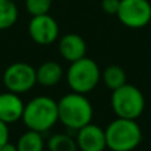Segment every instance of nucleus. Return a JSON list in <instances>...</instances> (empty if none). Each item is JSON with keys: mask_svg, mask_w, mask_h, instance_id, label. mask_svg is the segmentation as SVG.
Instances as JSON below:
<instances>
[{"mask_svg": "<svg viewBox=\"0 0 151 151\" xmlns=\"http://www.w3.org/2000/svg\"><path fill=\"white\" fill-rule=\"evenodd\" d=\"M16 147L17 151H44L45 142L41 133L28 130L19 137Z\"/></svg>", "mask_w": 151, "mask_h": 151, "instance_id": "ddd939ff", "label": "nucleus"}, {"mask_svg": "<svg viewBox=\"0 0 151 151\" xmlns=\"http://www.w3.org/2000/svg\"><path fill=\"white\" fill-rule=\"evenodd\" d=\"M24 105L25 104L21 101L20 94L8 90L0 93V121L7 125L20 121L23 117Z\"/></svg>", "mask_w": 151, "mask_h": 151, "instance_id": "9d476101", "label": "nucleus"}, {"mask_svg": "<svg viewBox=\"0 0 151 151\" xmlns=\"http://www.w3.org/2000/svg\"><path fill=\"white\" fill-rule=\"evenodd\" d=\"M106 147L111 151H133L143 139L142 129L135 119L115 118L105 129Z\"/></svg>", "mask_w": 151, "mask_h": 151, "instance_id": "7ed1b4c3", "label": "nucleus"}, {"mask_svg": "<svg viewBox=\"0 0 151 151\" xmlns=\"http://www.w3.org/2000/svg\"><path fill=\"white\" fill-rule=\"evenodd\" d=\"M21 121L28 130L37 133L49 131L58 122L57 101L48 96H37L24 105Z\"/></svg>", "mask_w": 151, "mask_h": 151, "instance_id": "f03ea898", "label": "nucleus"}, {"mask_svg": "<svg viewBox=\"0 0 151 151\" xmlns=\"http://www.w3.org/2000/svg\"><path fill=\"white\" fill-rule=\"evenodd\" d=\"M1 82L8 91L23 94L29 91L36 81V69L27 63H13L5 68L1 74Z\"/></svg>", "mask_w": 151, "mask_h": 151, "instance_id": "423d86ee", "label": "nucleus"}, {"mask_svg": "<svg viewBox=\"0 0 151 151\" xmlns=\"http://www.w3.org/2000/svg\"><path fill=\"white\" fill-rule=\"evenodd\" d=\"M76 142L80 151H105L107 149L105 129L94 123H89L77 130Z\"/></svg>", "mask_w": 151, "mask_h": 151, "instance_id": "1a4fd4ad", "label": "nucleus"}, {"mask_svg": "<svg viewBox=\"0 0 151 151\" xmlns=\"http://www.w3.org/2000/svg\"><path fill=\"white\" fill-rule=\"evenodd\" d=\"M7 142H9V129H8L7 123L0 121V149H1Z\"/></svg>", "mask_w": 151, "mask_h": 151, "instance_id": "6ab92c4d", "label": "nucleus"}, {"mask_svg": "<svg viewBox=\"0 0 151 151\" xmlns=\"http://www.w3.org/2000/svg\"><path fill=\"white\" fill-rule=\"evenodd\" d=\"M101 80V70L98 64L89 57L70 63L66 72V82L72 91L88 94L97 88Z\"/></svg>", "mask_w": 151, "mask_h": 151, "instance_id": "20e7f679", "label": "nucleus"}, {"mask_svg": "<svg viewBox=\"0 0 151 151\" xmlns=\"http://www.w3.org/2000/svg\"><path fill=\"white\" fill-rule=\"evenodd\" d=\"M19 19L17 5L12 0H0V31L9 29Z\"/></svg>", "mask_w": 151, "mask_h": 151, "instance_id": "2eb2a0df", "label": "nucleus"}, {"mask_svg": "<svg viewBox=\"0 0 151 151\" xmlns=\"http://www.w3.org/2000/svg\"><path fill=\"white\" fill-rule=\"evenodd\" d=\"M0 83H1V76H0Z\"/></svg>", "mask_w": 151, "mask_h": 151, "instance_id": "4be33fe9", "label": "nucleus"}, {"mask_svg": "<svg viewBox=\"0 0 151 151\" xmlns=\"http://www.w3.org/2000/svg\"><path fill=\"white\" fill-rule=\"evenodd\" d=\"M0 151H17V147H16V145L7 142V143H5L4 146L0 149Z\"/></svg>", "mask_w": 151, "mask_h": 151, "instance_id": "aec40b11", "label": "nucleus"}, {"mask_svg": "<svg viewBox=\"0 0 151 151\" xmlns=\"http://www.w3.org/2000/svg\"><path fill=\"white\" fill-rule=\"evenodd\" d=\"M111 109L118 118L125 119H138L145 111V96L137 86L125 83L123 86L113 90Z\"/></svg>", "mask_w": 151, "mask_h": 151, "instance_id": "39448f33", "label": "nucleus"}, {"mask_svg": "<svg viewBox=\"0 0 151 151\" xmlns=\"http://www.w3.org/2000/svg\"><path fill=\"white\" fill-rule=\"evenodd\" d=\"M101 80L109 90H115L126 83V73L119 65H109L101 73Z\"/></svg>", "mask_w": 151, "mask_h": 151, "instance_id": "4468645a", "label": "nucleus"}, {"mask_svg": "<svg viewBox=\"0 0 151 151\" xmlns=\"http://www.w3.org/2000/svg\"><path fill=\"white\" fill-rule=\"evenodd\" d=\"M12 1H15V3H17V1H20V0H12Z\"/></svg>", "mask_w": 151, "mask_h": 151, "instance_id": "412c9836", "label": "nucleus"}, {"mask_svg": "<svg viewBox=\"0 0 151 151\" xmlns=\"http://www.w3.org/2000/svg\"><path fill=\"white\" fill-rule=\"evenodd\" d=\"M64 77L63 66L56 61H45L36 69V81L41 86L52 88Z\"/></svg>", "mask_w": 151, "mask_h": 151, "instance_id": "f8f14e48", "label": "nucleus"}, {"mask_svg": "<svg viewBox=\"0 0 151 151\" xmlns=\"http://www.w3.org/2000/svg\"><path fill=\"white\" fill-rule=\"evenodd\" d=\"M27 12L31 16L47 15L52 7V0H24Z\"/></svg>", "mask_w": 151, "mask_h": 151, "instance_id": "f3484780", "label": "nucleus"}, {"mask_svg": "<svg viewBox=\"0 0 151 151\" xmlns=\"http://www.w3.org/2000/svg\"><path fill=\"white\" fill-rule=\"evenodd\" d=\"M49 151H78L76 138L68 134H53L47 142Z\"/></svg>", "mask_w": 151, "mask_h": 151, "instance_id": "dca6fc26", "label": "nucleus"}, {"mask_svg": "<svg viewBox=\"0 0 151 151\" xmlns=\"http://www.w3.org/2000/svg\"><path fill=\"white\" fill-rule=\"evenodd\" d=\"M115 16L127 28H145L151 21V3L149 0H121Z\"/></svg>", "mask_w": 151, "mask_h": 151, "instance_id": "0eeeda50", "label": "nucleus"}, {"mask_svg": "<svg viewBox=\"0 0 151 151\" xmlns=\"http://www.w3.org/2000/svg\"><path fill=\"white\" fill-rule=\"evenodd\" d=\"M58 121L68 130L77 131L81 127L91 123L93 119V105L85 94L68 93L57 101Z\"/></svg>", "mask_w": 151, "mask_h": 151, "instance_id": "f257e3e1", "label": "nucleus"}, {"mask_svg": "<svg viewBox=\"0 0 151 151\" xmlns=\"http://www.w3.org/2000/svg\"><path fill=\"white\" fill-rule=\"evenodd\" d=\"M28 33L32 41L39 45H50L58 39L60 27L53 16L47 15L32 16L28 24Z\"/></svg>", "mask_w": 151, "mask_h": 151, "instance_id": "6e6552de", "label": "nucleus"}, {"mask_svg": "<svg viewBox=\"0 0 151 151\" xmlns=\"http://www.w3.org/2000/svg\"><path fill=\"white\" fill-rule=\"evenodd\" d=\"M86 50L88 47L85 40L77 33H66L58 41V52L68 63H74L83 58L86 56Z\"/></svg>", "mask_w": 151, "mask_h": 151, "instance_id": "9b49d317", "label": "nucleus"}, {"mask_svg": "<svg viewBox=\"0 0 151 151\" xmlns=\"http://www.w3.org/2000/svg\"><path fill=\"white\" fill-rule=\"evenodd\" d=\"M121 0H102L101 7L105 13L107 15H117L118 8H119Z\"/></svg>", "mask_w": 151, "mask_h": 151, "instance_id": "a211bd4d", "label": "nucleus"}]
</instances>
